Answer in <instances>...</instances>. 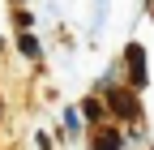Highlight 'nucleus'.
<instances>
[{
  "instance_id": "1",
  "label": "nucleus",
  "mask_w": 154,
  "mask_h": 150,
  "mask_svg": "<svg viewBox=\"0 0 154 150\" xmlns=\"http://www.w3.org/2000/svg\"><path fill=\"white\" fill-rule=\"evenodd\" d=\"M128 82L146 86V56H141V47H128Z\"/></svg>"
},
{
  "instance_id": "4",
  "label": "nucleus",
  "mask_w": 154,
  "mask_h": 150,
  "mask_svg": "<svg viewBox=\"0 0 154 150\" xmlns=\"http://www.w3.org/2000/svg\"><path fill=\"white\" fill-rule=\"evenodd\" d=\"M150 13H154V0H150Z\"/></svg>"
},
{
  "instance_id": "3",
  "label": "nucleus",
  "mask_w": 154,
  "mask_h": 150,
  "mask_svg": "<svg viewBox=\"0 0 154 150\" xmlns=\"http://www.w3.org/2000/svg\"><path fill=\"white\" fill-rule=\"evenodd\" d=\"M107 99L120 107V116H137V103H133V95H124V90H111Z\"/></svg>"
},
{
  "instance_id": "2",
  "label": "nucleus",
  "mask_w": 154,
  "mask_h": 150,
  "mask_svg": "<svg viewBox=\"0 0 154 150\" xmlns=\"http://www.w3.org/2000/svg\"><path fill=\"white\" fill-rule=\"evenodd\" d=\"M94 150H120V133L116 129H99L94 133Z\"/></svg>"
}]
</instances>
